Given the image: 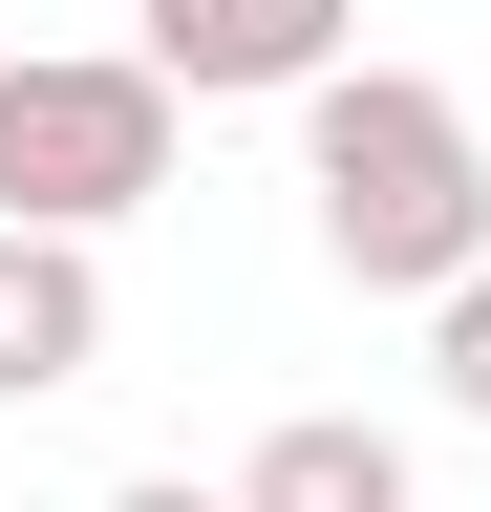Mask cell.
Here are the masks:
<instances>
[{
    "instance_id": "obj_1",
    "label": "cell",
    "mask_w": 491,
    "mask_h": 512,
    "mask_svg": "<svg viewBox=\"0 0 491 512\" xmlns=\"http://www.w3.org/2000/svg\"><path fill=\"white\" fill-rule=\"evenodd\" d=\"M299 214L363 299H427L449 320L491 278V128L427 86V64H342L321 107H299Z\"/></svg>"
},
{
    "instance_id": "obj_2",
    "label": "cell",
    "mask_w": 491,
    "mask_h": 512,
    "mask_svg": "<svg viewBox=\"0 0 491 512\" xmlns=\"http://www.w3.org/2000/svg\"><path fill=\"white\" fill-rule=\"evenodd\" d=\"M171 107L150 86V43H22L0 64V235H86L107 256V214H150L171 192Z\"/></svg>"
},
{
    "instance_id": "obj_3",
    "label": "cell",
    "mask_w": 491,
    "mask_h": 512,
    "mask_svg": "<svg viewBox=\"0 0 491 512\" xmlns=\"http://www.w3.org/2000/svg\"><path fill=\"white\" fill-rule=\"evenodd\" d=\"M363 43V0H150V86L171 107H321Z\"/></svg>"
},
{
    "instance_id": "obj_4",
    "label": "cell",
    "mask_w": 491,
    "mask_h": 512,
    "mask_svg": "<svg viewBox=\"0 0 491 512\" xmlns=\"http://www.w3.org/2000/svg\"><path fill=\"white\" fill-rule=\"evenodd\" d=\"M107 363V256L86 235H0V406H65Z\"/></svg>"
},
{
    "instance_id": "obj_5",
    "label": "cell",
    "mask_w": 491,
    "mask_h": 512,
    "mask_svg": "<svg viewBox=\"0 0 491 512\" xmlns=\"http://www.w3.org/2000/svg\"><path fill=\"white\" fill-rule=\"evenodd\" d=\"M235 512H427V470H406V427H363V406H278L257 470H235Z\"/></svg>"
},
{
    "instance_id": "obj_6",
    "label": "cell",
    "mask_w": 491,
    "mask_h": 512,
    "mask_svg": "<svg viewBox=\"0 0 491 512\" xmlns=\"http://www.w3.org/2000/svg\"><path fill=\"white\" fill-rule=\"evenodd\" d=\"M427 384H449V406H470V427H491V278H470V299H449V320H427Z\"/></svg>"
},
{
    "instance_id": "obj_7",
    "label": "cell",
    "mask_w": 491,
    "mask_h": 512,
    "mask_svg": "<svg viewBox=\"0 0 491 512\" xmlns=\"http://www.w3.org/2000/svg\"><path fill=\"white\" fill-rule=\"evenodd\" d=\"M107 512H235V491H193V470H129V491H107Z\"/></svg>"
},
{
    "instance_id": "obj_8",
    "label": "cell",
    "mask_w": 491,
    "mask_h": 512,
    "mask_svg": "<svg viewBox=\"0 0 491 512\" xmlns=\"http://www.w3.org/2000/svg\"><path fill=\"white\" fill-rule=\"evenodd\" d=\"M0 64H22V43H0Z\"/></svg>"
}]
</instances>
